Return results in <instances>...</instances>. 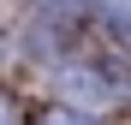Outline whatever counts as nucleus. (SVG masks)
Masks as SVG:
<instances>
[{
  "label": "nucleus",
  "mask_w": 131,
  "mask_h": 125,
  "mask_svg": "<svg viewBox=\"0 0 131 125\" xmlns=\"http://www.w3.org/2000/svg\"><path fill=\"white\" fill-rule=\"evenodd\" d=\"M60 89H66V107L90 113V107H107V101H125L131 77L119 66H95V60H78V66H60Z\"/></svg>",
  "instance_id": "nucleus-1"
},
{
  "label": "nucleus",
  "mask_w": 131,
  "mask_h": 125,
  "mask_svg": "<svg viewBox=\"0 0 131 125\" xmlns=\"http://www.w3.org/2000/svg\"><path fill=\"white\" fill-rule=\"evenodd\" d=\"M30 12L42 18V24H54V30H66V24H78V18L90 12V0H30Z\"/></svg>",
  "instance_id": "nucleus-2"
},
{
  "label": "nucleus",
  "mask_w": 131,
  "mask_h": 125,
  "mask_svg": "<svg viewBox=\"0 0 131 125\" xmlns=\"http://www.w3.org/2000/svg\"><path fill=\"white\" fill-rule=\"evenodd\" d=\"M90 6L101 12V24L113 30L119 42H131V0H90Z\"/></svg>",
  "instance_id": "nucleus-3"
},
{
  "label": "nucleus",
  "mask_w": 131,
  "mask_h": 125,
  "mask_svg": "<svg viewBox=\"0 0 131 125\" xmlns=\"http://www.w3.org/2000/svg\"><path fill=\"white\" fill-rule=\"evenodd\" d=\"M36 125H95V119L78 113V107H66V101H48V107H36Z\"/></svg>",
  "instance_id": "nucleus-4"
},
{
  "label": "nucleus",
  "mask_w": 131,
  "mask_h": 125,
  "mask_svg": "<svg viewBox=\"0 0 131 125\" xmlns=\"http://www.w3.org/2000/svg\"><path fill=\"white\" fill-rule=\"evenodd\" d=\"M0 125H12V101H6V89H0Z\"/></svg>",
  "instance_id": "nucleus-5"
}]
</instances>
